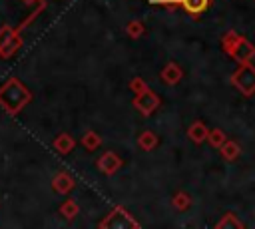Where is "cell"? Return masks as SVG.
<instances>
[{
    "instance_id": "obj_1",
    "label": "cell",
    "mask_w": 255,
    "mask_h": 229,
    "mask_svg": "<svg viewBox=\"0 0 255 229\" xmlns=\"http://www.w3.org/2000/svg\"><path fill=\"white\" fill-rule=\"evenodd\" d=\"M30 100V94L24 86H20L18 80H10L2 90H0V106L8 112H18L26 102Z\"/></svg>"
},
{
    "instance_id": "obj_2",
    "label": "cell",
    "mask_w": 255,
    "mask_h": 229,
    "mask_svg": "<svg viewBox=\"0 0 255 229\" xmlns=\"http://www.w3.org/2000/svg\"><path fill=\"white\" fill-rule=\"evenodd\" d=\"M231 82H233L245 96H251V94L255 92V70L249 68V66H243V68L231 78Z\"/></svg>"
},
{
    "instance_id": "obj_3",
    "label": "cell",
    "mask_w": 255,
    "mask_h": 229,
    "mask_svg": "<svg viewBox=\"0 0 255 229\" xmlns=\"http://www.w3.org/2000/svg\"><path fill=\"white\" fill-rule=\"evenodd\" d=\"M133 106L141 112V114H151L157 106H159V98L155 96V94H151L149 90H145V92H141V94H137V98L133 100Z\"/></svg>"
},
{
    "instance_id": "obj_4",
    "label": "cell",
    "mask_w": 255,
    "mask_h": 229,
    "mask_svg": "<svg viewBox=\"0 0 255 229\" xmlns=\"http://www.w3.org/2000/svg\"><path fill=\"white\" fill-rule=\"evenodd\" d=\"M98 167H100V171L112 175V173H116V171L122 167V159H120L116 153L108 151V153H104V155L98 159Z\"/></svg>"
},
{
    "instance_id": "obj_5",
    "label": "cell",
    "mask_w": 255,
    "mask_h": 229,
    "mask_svg": "<svg viewBox=\"0 0 255 229\" xmlns=\"http://www.w3.org/2000/svg\"><path fill=\"white\" fill-rule=\"evenodd\" d=\"M233 56L239 60V62H247L251 56H255V48L251 44H247L243 38L237 40V46L233 48Z\"/></svg>"
},
{
    "instance_id": "obj_6",
    "label": "cell",
    "mask_w": 255,
    "mask_h": 229,
    "mask_svg": "<svg viewBox=\"0 0 255 229\" xmlns=\"http://www.w3.org/2000/svg\"><path fill=\"white\" fill-rule=\"evenodd\" d=\"M181 68L177 66V64H173V62H169L163 70H161V80L165 82V84H177L179 80H181Z\"/></svg>"
},
{
    "instance_id": "obj_7",
    "label": "cell",
    "mask_w": 255,
    "mask_h": 229,
    "mask_svg": "<svg viewBox=\"0 0 255 229\" xmlns=\"http://www.w3.org/2000/svg\"><path fill=\"white\" fill-rule=\"evenodd\" d=\"M207 127H205V123H201V121H195L189 129H187V135H189V139L193 141V143H201V141H205L207 139Z\"/></svg>"
},
{
    "instance_id": "obj_8",
    "label": "cell",
    "mask_w": 255,
    "mask_h": 229,
    "mask_svg": "<svg viewBox=\"0 0 255 229\" xmlns=\"http://www.w3.org/2000/svg\"><path fill=\"white\" fill-rule=\"evenodd\" d=\"M52 187L58 191V193H68L72 187H74V179L68 175V173H58L52 181Z\"/></svg>"
},
{
    "instance_id": "obj_9",
    "label": "cell",
    "mask_w": 255,
    "mask_h": 229,
    "mask_svg": "<svg viewBox=\"0 0 255 229\" xmlns=\"http://www.w3.org/2000/svg\"><path fill=\"white\" fill-rule=\"evenodd\" d=\"M221 155L227 159V161H233V159H237L239 157V145H237V141H229V139H225L221 145Z\"/></svg>"
},
{
    "instance_id": "obj_10",
    "label": "cell",
    "mask_w": 255,
    "mask_h": 229,
    "mask_svg": "<svg viewBox=\"0 0 255 229\" xmlns=\"http://www.w3.org/2000/svg\"><path fill=\"white\" fill-rule=\"evenodd\" d=\"M54 147H56L60 153H68V151H72V147H74V139H72L68 133H60V135L54 139Z\"/></svg>"
},
{
    "instance_id": "obj_11",
    "label": "cell",
    "mask_w": 255,
    "mask_h": 229,
    "mask_svg": "<svg viewBox=\"0 0 255 229\" xmlns=\"http://www.w3.org/2000/svg\"><path fill=\"white\" fill-rule=\"evenodd\" d=\"M183 8L191 14H201L205 12V8L209 6V0H181Z\"/></svg>"
},
{
    "instance_id": "obj_12",
    "label": "cell",
    "mask_w": 255,
    "mask_h": 229,
    "mask_svg": "<svg viewBox=\"0 0 255 229\" xmlns=\"http://www.w3.org/2000/svg\"><path fill=\"white\" fill-rule=\"evenodd\" d=\"M137 143H139V147H141V149H145V151H151V149L157 145V135H155L153 131H143V133L139 135Z\"/></svg>"
},
{
    "instance_id": "obj_13",
    "label": "cell",
    "mask_w": 255,
    "mask_h": 229,
    "mask_svg": "<svg viewBox=\"0 0 255 229\" xmlns=\"http://www.w3.org/2000/svg\"><path fill=\"white\" fill-rule=\"evenodd\" d=\"M189 195L187 193H183V191H179V193H175L173 195V207L177 209V211H183V209H187L189 207Z\"/></svg>"
},
{
    "instance_id": "obj_14",
    "label": "cell",
    "mask_w": 255,
    "mask_h": 229,
    "mask_svg": "<svg viewBox=\"0 0 255 229\" xmlns=\"http://www.w3.org/2000/svg\"><path fill=\"white\" fill-rule=\"evenodd\" d=\"M82 143H84V147L94 149V147H98V145H100V135H98L96 131H88V133H84Z\"/></svg>"
},
{
    "instance_id": "obj_15",
    "label": "cell",
    "mask_w": 255,
    "mask_h": 229,
    "mask_svg": "<svg viewBox=\"0 0 255 229\" xmlns=\"http://www.w3.org/2000/svg\"><path fill=\"white\" fill-rule=\"evenodd\" d=\"M78 211H80V209H78V205H76L74 201H66V203L60 207V213H62L66 219H74V217L78 215Z\"/></svg>"
},
{
    "instance_id": "obj_16",
    "label": "cell",
    "mask_w": 255,
    "mask_h": 229,
    "mask_svg": "<svg viewBox=\"0 0 255 229\" xmlns=\"http://www.w3.org/2000/svg\"><path fill=\"white\" fill-rule=\"evenodd\" d=\"M207 139H209V143L213 147H219L225 141V133L221 129H211V131H207Z\"/></svg>"
},
{
    "instance_id": "obj_17",
    "label": "cell",
    "mask_w": 255,
    "mask_h": 229,
    "mask_svg": "<svg viewBox=\"0 0 255 229\" xmlns=\"http://www.w3.org/2000/svg\"><path fill=\"white\" fill-rule=\"evenodd\" d=\"M143 34V26H141V22H129L128 24V36H131V38H139Z\"/></svg>"
},
{
    "instance_id": "obj_18",
    "label": "cell",
    "mask_w": 255,
    "mask_h": 229,
    "mask_svg": "<svg viewBox=\"0 0 255 229\" xmlns=\"http://www.w3.org/2000/svg\"><path fill=\"white\" fill-rule=\"evenodd\" d=\"M227 225L241 227V223L235 219V215H233V213H227V215H225V219H223V221H219V225H217V227H227Z\"/></svg>"
},
{
    "instance_id": "obj_19",
    "label": "cell",
    "mask_w": 255,
    "mask_h": 229,
    "mask_svg": "<svg viewBox=\"0 0 255 229\" xmlns=\"http://www.w3.org/2000/svg\"><path fill=\"white\" fill-rule=\"evenodd\" d=\"M129 86H131V90H133L135 94H141V92H145V90H147L141 78H135V80H131V84H129Z\"/></svg>"
},
{
    "instance_id": "obj_20",
    "label": "cell",
    "mask_w": 255,
    "mask_h": 229,
    "mask_svg": "<svg viewBox=\"0 0 255 229\" xmlns=\"http://www.w3.org/2000/svg\"><path fill=\"white\" fill-rule=\"evenodd\" d=\"M10 36H12L10 28H2V30H0V48H2V46L8 42V38H10Z\"/></svg>"
}]
</instances>
